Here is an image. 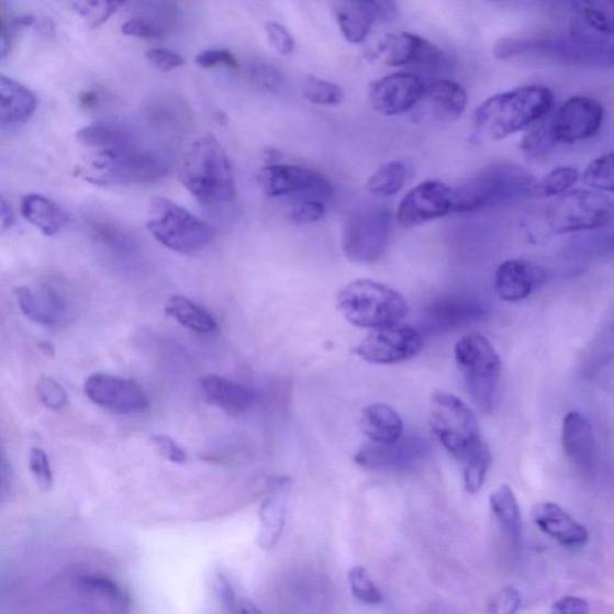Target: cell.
Segmentation results:
<instances>
[{
  "label": "cell",
  "mask_w": 614,
  "mask_h": 614,
  "mask_svg": "<svg viewBox=\"0 0 614 614\" xmlns=\"http://www.w3.org/2000/svg\"><path fill=\"white\" fill-rule=\"evenodd\" d=\"M493 55L500 60H540L582 68L613 64L612 45L583 33L502 38L494 45Z\"/></svg>",
  "instance_id": "1"
},
{
  "label": "cell",
  "mask_w": 614,
  "mask_h": 614,
  "mask_svg": "<svg viewBox=\"0 0 614 614\" xmlns=\"http://www.w3.org/2000/svg\"><path fill=\"white\" fill-rule=\"evenodd\" d=\"M555 97L544 86H525L493 96L475 113V138L501 141L543 120L554 108Z\"/></svg>",
  "instance_id": "2"
},
{
  "label": "cell",
  "mask_w": 614,
  "mask_h": 614,
  "mask_svg": "<svg viewBox=\"0 0 614 614\" xmlns=\"http://www.w3.org/2000/svg\"><path fill=\"white\" fill-rule=\"evenodd\" d=\"M80 175L99 187L150 185L168 175V167L158 154L139 147L135 136L115 145L91 150Z\"/></svg>",
  "instance_id": "3"
},
{
  "label": "cell",
  "mask_w": 614,
  "mask_h": 614,
  "mask_svg": "<svg viewBox=\"0 0 614 614\" xmlns=\"http://www.w3.org/2000/svg\"><path fill=\"white\" fill-rule=\"evenodd\" d=\"M178 177L193 198L204 204L227 203L235 185L228 156L213 135L196 138L182 155Z\"/></svg>",
  "instance_id": "4"
},
{
  "label": "cell",
  "mask_w": 614,
  "mask_h": 614,
  "mask_svg": "<svg viewBox=\"0 0 614 614\" xmlns=\"http://www.w3.org/2000/svg\"><path fill=\"white\" fill-rule=\"evenodd\" d=\"M535 187L537 181L524 167L492 164L453 189L454 213L478 212L525 199L535 194Z\"/></svg>",
  "instance_id": "5"
},
{
  "label": "cell",
  "mask_w": 614,
  "mask_h": 614,
  "mask_svg": "<svg viewBox=\"0 0 614 614\" xmlns=\"http://www.w3.org/2000/svg\"><path fill=\"white\" fill-rule=\"evenodd\" d=\"M337 306L353 325L364 330L401 323L410 309L399 292L370 279H359L344 287L337 294Z\"/></svg>",
  "instance_id": "6"
},
{
  "label": "cell",
  "mask_w": 614,
  "mask_h": 614,
  "mask_svg": "<svg viewBox=\"0 0 614 614\" xmlns=\"http://www.w3.org/2000/svg\"><path fill=\"white\" fill-rule=\"evenodd\" d=\"M455 359L466 387L477 406L491 412L498 399L502 361L489 339L481 334H468L455 345Z\"/></svg>",
  "instance_id": "7"
},
{
  "label": "cell",
  "mask_w": 614,
  "mask_h": 614,
  "mask_svg": "<svg viewBox=\"0 0 614 614\" xmlns=\"http://www.w3.org/2000/svg\"><path fill=\"white\" fill-rule=\"evenodd\" d=\"M429 426L457 460L465 462L482 446L475 413L460 398L447 391H435L431 399Z\"/></svg>",
  "instance_id": "8"
},
{
  "label": "cell",
  "mask_w": 614,
  "mask_h": 614,
  "mask_svg": "<svg viewBox=\"0 0 614 614\" xmlns=\"http://www.w3.org/2000/svg\"><path fill=\"white\" fill-rule=\"evenodd\" d=\"M147 228L167 249L186 255L201 252L214 239L204 221L164 198L152 201Z\"/></svg>",
  "instance_id": "9"
},
{
  "label": "cell",
  "mask_w": 614,
  "mask_h": 614,
  "mask_svg": "<svg viewBox=\"0 0 614 614\" xmlns=\"http://www.w3.org/2000/svg\"><path fill=\"white\" fill-rule=\"evenodd\" d=\"M612 219V201L603 193L582 189L558 196L545 212L546 228L556 235L603 228Z\"/></svg>",
  "instance_id": "10"
},
{
  "label": "cell",
  "mask_w": 614,
  "mask_h": 614,
  "mask_svg": "<svg viewBox=\"0 0 614 614\" xmlns=\"http://www.w3.org/2000/svg\"><path fill=\"white\" fill-rule=\"evenodd\" d=\"M391 217L388 209L370 208L353 216L344 234V253L351 263L371 265L381 259L390 242Z\"/></svg>",
  "instance_id": "11"
},
{
  "label": "cell",
  "mask_w": 614,
  "mask_h": 614,
  "mask_svg": "<svg viewBox=\"0 0 614 614\" xmlns=\"http://www.w3.org/2000/svg\"><path fill=\"white\" fill-rule=\"evenodd\" d=\"M420 332L401 323L373 330L356 348L357 355L371 364L389 365L414 358L423 350Z\"/></svg>",
  "instance_id": "12"
},
{
  "label": "cell",
  "mask_w": 614,
  "mask_h": 614,
  "mask_svg": "<svg viewBox=\"0 0 614 614\" xmlns=\"http://www.w3.org/2000/svg\"><path fill=\"white\" fill-rule=\"evenodd\" d=\"M377 57L388 67H420L428 71L446 68L448 57L422 36L411 33L390 34L377 46Z\"/></svg>",
  "instance_id": "13"
},
{
  "label": "cell",
  "mask_w": 614,
  "mask_h": 614,
  "mask_svg": "<svg viewBox=\"0 0 614 614\" xmlns=\"http://www.w3.org/2000/svg\"><path fill=\"white\" fill-rule=\"evenodd\" d=\"M603 104L588 97H572L551 118L556 143H577L595 136L604 122Z\"/></svg>",
  "instance_id": "14"
},
{
  "label": "cell",
  "mask_w": 614,
  "mask_h": 614,
  "mask_svg": "<svg viewBox=\"0 0 614 614\" xmlns=\"http://www.w3.org/2000/svg\"><path fill=\"white\" fill-rule=\"evenodd\" d=\"M257 180L260 189L270 198L293 193L315 194L323 200L333 196L332 182L313 169L294 165H271L259 169Z\"/></svg>",
  "instance_id": "15"
},
{
  "label": "cell",
  "mask_w": 614,
  "mask_h": 614,
  "mask_svg": "<svg viewBox=\"0 0 614 614\" xmlns=\"http://www.w3.org/2000/svg\"><path fill=\"white\" fill-rule=\"evenodd\" d=\"M454 213V193L439 180L416 186L401 201L397 219L402 227L411 228Z\"/></svg>",
  "instance_id": "16"
},
{
  "label": "cell",
  "mask_w": 614,
  "mask_h": 614,
  "mask_svg": "<svg viewBox=\"0 0 614 614\" xmlns=\"http://www.w3.org/2000/svg\"><path fill=\"white\" fill-rule=\"evenodd\" d=\"M425 82L410 72H395L370 85L371 108L384 115H399L415 109L420 103Z\"/></svg>",
  "instance_id": "17"
},
{
  "label": "cell",
  "mask_w": 614,
  "mask_h": 614,
  "mask_svg": "<svg viewBox=\"0 0 614 614\" xmlns=\"http://www.w3.org/2000/svg\"><path fill=\"white\" fill-rule=\"evenodd\" d=\"M85 393L98 406L118 412L136 413L148 409V398L135 382L126 378L94 373L85 383Z\"/></svg>",
  "instance_id": "18"
},
{
  "label": "cell",
  "mask_w": 614,
  "mask_h": 614,
  "mask_svg": "<svg viewBox=\"0 0 614 614\" xmlns=\"http://www.w3.org/2000/svg\"><path fill=\"white\" fill-rule=\"evenodd\" d=\"M15 295L23 315L35 323L58 328L70 320L67 300L49 284L19 286Z\"/></svg>",
  "instance_id": "19"
},
{
  "label": "cell",
  "mask_w": 614,
  "mask_h": 614,
  "mask_svg": "<svg viewBox=\"0 0 614 614\" xmlns=\"http://www.w3.org/2000/svg\"><path fill=\"white\" fill-rule=\"evenodd\" d=\"M548 279L547 270L524 259H509L494 273L495 293L507 303L522 302Z\"/></svg>",
  "instance_id": "20"
},
{
  "label": "cell",
  "mask_w": 614,
  "mask_h": 614,
  "mask_svg": "<svg viewBox=\"0 0 614 614\" xmlns=\"http://www.w3.org/2000/svg\"><path fill=\"white\" fill-rule=\"evenodd\" d=\"M427 451L425 440L401 437L393 443L366 444L355 456V461L369 469H403L423 459Z\"/></svg>",
  "instance_id": "21"
},
{
  "label": "cell",
  "mask_w": 614,
  "mask_h": 614,
  "mask_svg": "<svg viewBox=\"0 0 614 614\" xmlns=\"http://www.w3.org/2000/svg\"><path fill=\"white\" fill-rule=\"evenodd\" d=\"M467 104L466 89L459 83L440 78L425 85L423 97L415 108L424 120L451 123L465 113Z\"/></svg>",
  "instance_id": "22"
},
{
  "label": "cell",
  "mask_w": 614,
  "mask_h": 614,
  "mask_svg": "<svg viewBox=\"0 0 614 614\" xmlns=\"http://www.w3.org/2000/svg\"><path fill=\"white\" fill-rule=\"evenodd\" d=\"M393 0H346L336 9V19L347 42L361 44L369 36L378 19L394 14Z\"/></svg>",
  "instance_id": "23"
},
{
  "label": "cell",
  "mask_w": 614,
  "mask_h": 614,
  "mask_svg": "<svg viewBox=\"0 0 614 614\" xmlns=\"http://www.w3.org/2000/svg\"><path fill=\"white\" fill-rule=\"evenodd\" d=\"M561 442L570 462L582 470H591L595 462L593 427L585 415L569 412L561 426Z\"/></svg>",
  "instance_id": "24"
},
{
  "label": "cell",
  "mask_w": 614,
  "mask_h": 614,
  "mask_svg": "<svg viewBox=\"0 0 614 614\" xmlns=\"http://www.w3.org/2000/svg\"><path fill=\"white\" fill-rule=\"evenodd\" d=\"M532 518L545 534L566 547H580L590 534L556 503H540L533 507Z\"/></svg>",
  "instance_id": "25"
},
{
  "label": "cell",
  "mask_w": 614,
  "mask_h": 614,
  "mask_svg": "<svg viewBox=\"0 0 614 614\" xmlns=\"http://www.w3.org/2000/svg\"><path fill=\"white\" fill-rule=\"evenodd\" d=\"M487 312L485 305L478 299L453 295L440 298L431 304L426 317L436 328L448 330L481 320Z\"/></svg>",
  "instance_id": "26"
},
{
  "label": "cell",
  "mask_w": 614,
  "mask_h": 614,
  "mask_svg": "<svg viewBox=\"0 0 614 614\" xmlns=\"http://www.w3.org/2000/svg\"><path fill=\"white\" fill-rule=\"evenodd\" d=\"M203 393L209 401L232 415H239L249 410L255 402L254 391L227 378L208 375L201 380Z\"/></svg>",
  "instance_id": "27"
},
{
  "label": "cell",
  "mask_w": 614,
  "mask_h": 614,
  "mask_svg": "<svg viewBox=\"0 0 614 614\" xmlns=\"http://www.w3.org/2000/svg\"><path fill=\"white\" fill-rule=\"evenodd\" d=\"M37 100L31 89L0 74V123L21 124L31 120Z\"/></svg>",
  "instance_id": "28"
},
{
  "label": "cell",
  "mask_w": 614,
  "mask_h": 614,
  "mask_svg": "<svg viewBox=\"0 0 614 614\" xmlns=\"http://www.w3.org/2000/svg\"><path fill=\"white\" fill-rule=\"evenodd\" d=\"M21 213L30 224L41 230L46 237H54L69 224V216L56 202L43 194L25 196L21 203Z\"/></svg>",
  "instance_id": "29"
},
{
  "label": "cell",
  "mask_w": 614,
  "mask_h": 614,
  "mask_svg": "<svg viewBox=\"0 0 614 614\" xmlns=\"http://www.w3.org/2000/svg\"><path fill=\"white\" fill-rule=\"evenodd\" d=\"M359 425L362 434L375 443H393L403 434L401 416L383 403L366 408L361 413Z\"/></svg>",
  "instance_id": "30"
},
{
  "label": "cell",
  "mask_w": 614,
  "mask_h": 614,
  "mask_svg": "<svg viewBox=\"0 0 614 614\" xmlns=\"http://www.w3.org/2000/svg\"><path fill=\"white\" fill-rule=\"evenodd\" d=\"M165 311L169 317L194 333L209 334L217 330L216 321L211 313L187 297H172L168 300Z\"/></svg>",
  "instance_id": "31"
},
{
  "label": "cell",
  "mask_w": 614,
  "mask_h": 614,
  "mask_svg": "<svg viewBox=\"0 0 614 614\" xmlns=\"http://www.w3.org/2000/svg\"><path fill=\"white\" fill-rule=\"evenodd\" d=\"M492 513L506 535V538L516 545L521 537V513L516 495L512 488L502 485L490 498Z\"/></svg>",
  "instance_id": "32"
},
{
  "label": "cell",
  "mask_w": 614,
  "mask_h": 614,
  "mask_svg": "<svg viewBox=\"0 0 614 614\" xmlns=\"http://www.w3.org/2000/svg\"><path fill=\"white\" fill-rule=\"evenodd\" d=\"M286 495L272 494L260 509L258 543L263 548H271L280 538L284 526Z\"/></svg>",
  "instance_id": "33"
},
{
  "label": "cell",
  "mask_w": 614,
  "mask_h": 614,
  "mask_svg": "<svg viewBox=\"0 0 614 614\" xmlns=\"http://www.w3.org/2000/svg\"><path fill=\"white\" fill-rule=\"evenodd\" d=\"M409 175L410 169L406 164L390 161L377 169L369 178L366 188L375 196L390 198V196L398 194L402 190L406 185Z\"/></svg>",
  "instance_id": "34"
},
{
  "label": "cell",
  "mask_w": 614,
  "mask_h": 614,
  "mask_svg": "<svg viewBox=\"0 0 614 614\" xmlns=\"http://www.w3.org/2000/svg\"><path fill=\"white\" fill-rule=\"evenodd\" d=\"M573 8L590 27L601 34L614 31L613 0H572Z\"/></svg>",
  "instance_id": "35"
},
{
  "label": "cell",
  "mask_w": 614,
  "mask_h": 614,
  "mask_svg": "<svg viewBox=\"0 0 614 614\" xmlns=\"http://www.w3.org/2000/svg\"><path fill=\"white\" fill-rule=\"evenodd\" d=\"M77 583L86 593L109 601V603L118 609L122 610L129 606V596L123 588L108 578L98 577V574H83V577L77 580Z\"/></svg>",
  "instance_id": "36"
},
{
  "label": "cell",
  "mask_w": 614,
  "mask_h": 614,
  "mask_svg": "<svg viewBox=\"0 0 614 614\" xmlns=\"http://www.w3.org/2000/svg\"><path fill=\"white\" fill-rule=\"evenodd\" d=\"M545 118L532 124L533 127L521 142V149L534 159L550 155L557 145L551 132V122L550 120L546 121Z\"/></svg>",
  "instance_id": "37"
},
{
  "label": "cell",
  "mask_w": 614,
  "mask_h": 614,
  "mask_svg": "<svg viewBox=\"0 0 614 614\" xmlns=\"http://www.w3.org/2000/svg\"><path fill=\"white\" fill-rule=\"evenodd\" d=\"M580 174L577 168L560 166L548 174L540 182H537L535 187V194L542 196V198H558V196L563 194L571 190L579 181Z\"/></svg>",
  "instance_id": "38"
},
{
  "label": "cell",
  "mask_w": 614,
  "mask_h": 614,
  "mask_svg": "<svg viewBox=\"0 0 614 614\" xmlns=\"http://www.w3.org/2000/svg\"><path fill=\"white\" fill-rule=\"evenodd\" d=\"M465 462V489L469 493H477L485 481L491 462V454L487 444L482 443V446L470 455Z\"/></svg>",
  "instance_id": "39"
},
{
  "label": "cell",
  "mask_w": 614,
  "mask_h": 614,
  "mask_svg": "<svg viewBox=\"0 0 614 614\" xmlns=\"http://www.w3.org/2000/svg\"><path fill=\"white\" fill-rule=\"evenodd\" d=\"M583 181L588 187L613 192L614 190V168L613 153H607L594 159L583 174Z\"/></svg>",
  "instance_id": "40"
},
{
  "label": "cell",
  "mask_w": 614,
  "mask_h": 614,
  "mask_svg": "<svg viewBox=\"0 0 614 614\" xmlns=\"http://www.w3.org/2000/svg\"><path fill=\"white\" fill-rule=\"evenodd\" d=\"M303 93L310 102L321 104V107H337L345 97L342 87L320 80L315 76L308 78Z\"/></svg>",
  "instance_id": "41"
},
{
  "label": "cell",
  "mask_w": 614,
  "mask_h": 614,
  "mask_svg": "<svg viewBox=\"0 0 614 614\" xmlns=\"http://www.w3.org/2000/svg\"><path fill=\"white\" fill-rule=\"evenodd\" d=\"M351 594L361 603L377 605L382 603V594L364 567L351 568L348 572Z\"/></svg>",
  "instance_id": "42"
},
{
  "label": "cell",
  "mask_w": 614,
  "mask_h": 614,
  "mask_svg": "<svg viewBox=\"0 0 614 614\" xmlns=\"http://www.w3.org/2000/svg\"><path fill=\"white\" fill-rule=\"evenodd\" d=\"M36 394L44 406L52 411H59L67 406L68 395L54 378L43 376L36 384Z\"/></svg>",
  "instance_id": "43"
},
{
  "label": "cell",
  "mask_w": 614,
  "mask_h": 614,
  "mask_svg": "<svg viewBox=\"0 0 614 614\" xmlns=\"http://www.w3.org/2000/svg\"><path fill=\"white\" fill-rule=\"evenodd\" d=\"M126 0H87L85 15L90 19L91 27L98 29L107 23Z\"/></svg>",
  "instance_id": "44"
},
{
  "label": "cell",
  "mask_w": 614,
  "mask_h": 614,
  "mask_svg": "<svg viewBox=\"0 0 614 614\" xmlns=\"http://www.w3.org/2000/svg\"><path fill=\"white\" fill-rule=\"evenodd\" d=\"M522 604L520 592L514 587H504L489 600L488 610L494 614H513Z\"/></svg>",
  "instance_id": "45"
},
{
  "label": "cell",
  "mask_w": 614,
  "mask_h": 614,
  "mask_svg": "<svg viewBox=\"0 0 614 614\" xmlns=\"http://www.w3.org/2000/svg\"><path fill=\"white\" fill-rule=\"evenodd\" d=\"M30 468L37 485L43 490H51L54 485V476L46 453L42 448H33L30 454Z\"/></svg>",
  "instance_id": "46"
},
{
  "label": "cell",
  "mask_w": 614,
  "mask_h": 614,
  "mask_svg": "<svg viewBox=\"0 0 614 614\" xmlns=\"http://www.w3.org/2000/svg\"><path fill=\"white\" fill-rule=\"evenodd\" d=\"M325 214V204L322 200H305L298 203L291 212V220L297 225H311L320 221Z\"/></svg>",
  "instance_id": "47"
},
{
  "label": "cell",
  "mask_w": 614,
  "mask_h": 614,
  "mask_svg": "<svg viewBox=\"0 0 614 614\" xmlns=\"http://www.w3.org/2000/svg\"><path fill=\"white\" fill-rule=\"evenodd\" d=\"M265 31L271 47L276 49L278 54L281 56H290L293 54L295 48L294 38L281 24L277 22H267L265 24Z\"/></svg>",
  "instance_id": "48"
},
{
  "label": "cell",
  "mask_w": 614,
  "mask_h": 614,
  "mask_svg": "<svg viewBox=\"0 0 614 614\" xmlns=\"http://www.w3.org/2000/svg\"><path fill=\"white\" fill-rule=\"evenodd\" d=\"M122 33L126 36L141 38H160L165 35V30L153 21L132 19L122 25Z\"/></svg>",
  "instance_id": "49"
},
{
  "label": "cell",
  "mask_w": 614,
  "mask_h": 614,
  "mask_svg": "<svg viewBox=\"0 0 614 614\" xmlns=\"http://www.w3.org/2000/svg\"><path fill=\"white\" fill-rule=\"evenodd\" d=\"M252 77L258 85L276 90L284 85V76L276 67L271 65L259 64L252 68Z\"/></svg>",
  "instance_id": "50"
},
{
  "label": "cell",
  "mask_w": 614,
  "mask_h": 614,
  "mask_svg": "<svg viewBox=\"0 0 614 614\" xmlns=\"http://www.w3.org/2000/svg\"><path fill=\"white\" fill-rule=\"evenodd\" d=\"M146 57L156 68L164 72L172 71L186 64L185 58L165 48L150 49L147 52Z\"/></svg>",
  "instance_id": "51"
},
{
  "label": "cell",
  "mask_w": 614,
  "mask_h": 614,
  "mask_svg": "<svg viewBox=\"0 0 614 614\" xmlns=\"http://www.w3.org/2000/svg\"><path fill=\"white\" fill-rule=\"evenodd\" d=\"M196 63L202 68H214L217 65H226V67L235 69L238 68V62L226 49H211L204 51L202 54L196 56Z\"/></svg>",
  "instance_id": "52"
},
{
  "label": "cell",
  "mask_w": 614,
  "mask_h": 614,
  "mask_svg": "<svg viewBox=\"0 0 614 614\" xmlns=\"http://www.w3.org/2000/svg\"><path fill=\"white\" fill-rule=\"evenodd\" d=\"M152 443L156 450H158L165 459L175 464H186L188 456L185 450H182L176 440L171 437L164 435H156L152 438Z\"/></svg>",
  "instance_id": "53"
},
{
  "label": "cell",
  "mask_w": 614,
  "mask_h": 614,
  "mask_svg": "<svg viewBox=\"0 0 614 614\" xmlns=\"http://www.w3.org/2000/svg\"><path fill=\"white\" fill-rule=\"evenodd\" d=\"M552 611L560 614H585L590 612V603L579 596H563L555 601Z\"/></svg>",
  "instance_id": "54"
},
{
  "label": "cell",
  "mask_w": 614,
  "mask_h": 614,
  "mask_svg": "<svg viewBox=\"0 0 614 614\" xmlns=\"http://www.w3.org/2000/svg\"><path fill=\"white\" fill-rule=\"evenodd\" d=\"M14 224V213H12L8 202L0 196V232L8 230Z\"/></svg>",
  "instance_id": "55"
},
{
  "label": "cell",
  "mask_w": 614,
  "mask_h": 614,
  "mask_svg": "<svg viewBox=\"0 0 614 614\" xmlns=\"http://www.w3.org/2000/svg\"><path fill=\"white\" fill-rule=\"evenodd\" d=\"M9 49V37L2 22H0V63H2L8 57Z\"/></svg>",
  "instance_id": "56"
},
{
  "label": "cell",
  "mask_w": 614,
  "mask_h": 614,
  "mask_svg": "<svg viewBox=\"0 0 614 614\" xmlns=\"http://www.w3.org/2000/svg\"><path fill=\"white\" fill-rule=\"evenodd\" d=\"M38 349H41L47 357H54L56 353L55 346L48 342L38 344Z\"/></svg>",
  "instance_id": "57"
},
{
  "label": "cell",
  "mask_w": 614,
  "mask_h": 614,
  "mask_svg": "<svg viewBox=\"0 0 614 614\" xmlns=\"http://www.w3.org/2000/svg\"><path fill=\"white\" fill-rule=\"evenodd\" d=\"M81 102H82L83 107H86V108L94 107V104L97 102V96L94 93H85L81 97Z\"/></svg>",
  "instance_id": "58"
},
{
  "label": "cell",
  "mask_w": 614,
  "mask_h": 614,
  "mask_svg": "<svg viewBox=\"0 0 614 614\" xmlns=\"http://www.w3.org/2000/svg\"><path fill=\"white\" fill-rule=\"evenodd\" d=\"M365 2H377V0H365Z\"/></svg>",
  "instance_id": "59"
}]
</instances>
